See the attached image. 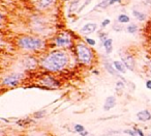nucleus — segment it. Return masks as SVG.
<instances>
[{"label":"nucleus","mask_w":151,"mask_h":136,"mask_svg":"<svg viewBox=\"0 0 151 136\" xmlns=\"http://www.w3.org/2000/svg\"><path fill=\"white\" fill-rule=\"evenodd\" d=\"M69 57L66 52L57 50L48 54L41 60V67L50 72H58L63 70L68 65Z\"/></svg>","instance_id":"nucleus-1"},{"label":"nucleus","mask_w":151,"mask_h":136,"mask_svg":"<svg viewBox=\"0 0 151 136\" xmlns=\"http://www.w3.org/2000/svg\"><path fill=\"white\" fill-rule=\"evenodd\" d=\"M18 46L21 49L27 50V51H36L44 48L45 42L39 37H30V35H24L18 39Z\"/></svg>","instance_id":"nucleus-2"},{"label":"nucleus","mask_w":151,"mask_h":136,"mask_svg":"<svg viewBox=\"0 0 151 136\" xmlns=\"http://www.w3.org/2000/svg\"><path fill=\"white\" fill-rule=\"evenodd\" d=\"M76 53H77L78 59L84 65H90L93 60V53L89 47L85 44L80 43L76 46Z\"/></svg>","instance_id":"nucleus-3"},{"label":"nucleus","mask_w":151,"mask_h":136,"mask_svg":"<svg viewBox=\"0 0 151 136\" xmlns=\"http://www.w3.org/2000/svg\"><path fill=\"white\" fill-rule=\"evenodd\" d=\"M72 37L67 33H61L55 39V44L58 47H69L72 45Z\"/></svg>","instance_id":"nucleus-4"},{"label":"nucleus","mask_w":151,"mask_h":136,"mask_svg":"<svg viewBox=\"0 0 151 136\" xmlns=\"http://www.w3.org/2000/svg\"><path fill=\"white\" fill-rule=\"evenodd\" d=\"M21 78H22V76L20 74H12L3 79L2 83L3 85H7V86H16L21 81Z\"/></svg>","instance_id":"nucleus-5"},{"label":"nucleus","mask_w":151,"mask_h":136,"mask_svg":"<svg viewBox=\"0 0 151 136\" xmlns=\"http://www.w3.org/2000/svg\"><path fill=\"white\" fill-rule=\"evenodd\" d=\"M121 59H122V63H124V65L126 67V69L131 70V71H133L135 70V60H133V57L129 54H120Z\"/></svg>","instance_id":"nucleus-6"},{"label":"nucleus","mask_w":151,"mask_h":136,"mask_svg":"<svg viewBox=\"0 0 151 136\" xmlns=\"http://www.w3.org/2000/svg\"><path fill=\"white\" fill-rule=\"evenodd\" d=\"M33 1V4L37 10L39 11H44L49 8L50 6L53 4L54 0H32Z\"/></svg>","instance_id":"nucleus-7"},{"label":"nucleus","mask_w":151,"mask_h":136,"mask_svg":"<svg viewBox=\"0 0 151 136\" xmlns=\"http://www.w3.org/2000/svg\"><path fill=\"white\" fill-rule=\"evenodd\" d=\"M96 29H98L96 23H87L82 27L81 33L85 34V35H86V34H91V33H93V32H95Z\"/></svg>","instance_id":"nucleus-8"},{"label":"nucleus","mask_w":151,"mask_h":136,"mask_svg":"<svg viewBox=\"0 0 151 136\" xmlns=\"http://www.w3.org/2000/svg\"><path fill=\"white\" fill-rule=\"evenodd\" d=\"M115 105H116V98L114 96H110V97H108L106 99L105 104H104V110L108 111V110L115 107Z\"/></svg>","instance_id":"nucleus-9"},{"label":"nucleus","mask_w":151,"mask_h":136,"mask_svg":"<svg viewBox=\"0 0 151 136\" xmlns=\"http://www.w3.org/2000/svg\"><path fill=\"white\" fill-rule=\"evenodd\" d=\"M137 118L141 122H148L151 120V112L149 110H141L137 113Z\"/></svg>","instance_id":"nucleus-10"},{"label":"nucleus","mask_w":151,"mask_h":136,"mask_svg":"<svg viewBox=\"0 0 151 136\" xmlns=\"http://www.w3.org/2000/svg\"><path fill=\"white\" fill-rule=\"evenodd\" d=\"M41 82H43V84H45V85L48 87H57L59 85L58 81H56V80L51 76H46L41 80Z\"/></svg>","instance_id":"nucleus-11"},{"label":"nucleus","mask_w":151,"mask_h":136,"mask_svg":"<svg viewBox=\"0 0 151 136\" xmlns=\"http://www.w3.org/2000/svg\"><path fill=\"white\" fill-rule=\"evenodd\" d=\"M113 65H114V68L116 69V71L120 72L122 74H125L126 72V67L124 65V63L122 61H118V60H115L114 63H113Z\"/></svg>","instance_id":"nucleus-12"},{"label":"nucleus","mask_w":151,"mask_h":136,"mask_svg":"<svg viewBox=\"0 0 151 136\" xmlns=\"http://www.w3.org/2000/svg\"><path fill=\"white\" fill-rule=\"evenodd\" d=\"M104 47L106 49V52L108 54H110L113 50V39H108L104 42Z\"/></svg>","instance_id":"nucleus-13"},{"label":"nucleus","mask_w":151,"mask_h":136,"mask_svg":"<svg viewBox=\"0 0 151 136\" xmlns=\"http://www.w3.org/2000/svg\"><path fill=\"white\" fill-rule=\"evenodd\" d=\"M133 16L136 17L139 21H144V20L146 19V15H145V14L141 13V12H139V11H136V10L133 12Z\"/></svg>","instance_id":"nucleus-14"},{"label":"nucleus","mask_w":151,"mask_h":136,"mask_svg":"<svg viewBox=\"0 0 151 136\" xmlns=\"http://www.w3.org/2000/svg\"><path fill=\"white\" fill-rule=\"evenodd\" d=\"M129 21H131V19H129V17H128L127 15L121 14V15H119V17H118V22H119V23H121V24L128 23Z\"/></svg>","instance_id":"nucleus-15"},{"label":"nucleus","mask_w":151,"mask_h":136,"mask_svg":"<svg viewBox=\"0 0 151 136\" xmlns=\"http://www.w3.org/2000/svg\"><path fill=\"white\" fill-rule=\"evenodd\" d=\"M113 67H114V65H111L110 63H105V68L107 69L108 72H109V73H110L111 75H114V76H115V75H116V76H118V74L116 73L115 70H114V69H115V68H113Z\"/></svg>","instance_id":"nucleus-16"},{"label":"nucleus","mask_w":151,"mask_h":136,"mask_svg":"<svg viewBox=\"0 0 151 136\" xmlns=\"http://www.w3.org/2000/svg\"><path fill=\"white\" fill-rule=\"evenodd\" d=\"M126 29H127L128 33H136L138 31V26L136 24H131V25H128V27Z\"/></svg>","instance_id":"nucleus-17"},{"label":"nucleus","mask_w":151,"mask_h":136,"mask_svg":"<svg viewBox=\"0 0 151 136\" xmlns=\"http://www.w3.org/2000/svg\"><path fill=\"white\" fill-rule=\"evenodd\" d=\"M125 134H128V135H131V136H140L139 135V133L137 132L135 129H131V130H124L123 131Z\"/></svg>","instance_id":"nucleus-18"},{"label":"nucleus","mask_w":151,"mask_h":136,"mask_svg":"<svg viewBox=\"0 0 151 136\" xmlns=\"http://www.w3.org/2000/svg\"><path fill=\"white\" fill-rule=\"evenodd\" d=\"M84 130H85V128H84V126L83 125H80V124L74 125V131L78 132V133H81V132H83Z\"/></svg>","instance_id":"nucleus-19"},{"label":"nucleus","mask_w":151,"mask_h":136,"mask_svg":"<svg viewBox=\"0 0 151 136\" xmlns=\"http://www.w3.org/2000/svg\"><path fill=\"white\" fill-rule=\"evenodd\" d=\"M45 113H46V111H45V110H43V111H39V112H35V113H34V118H44Z\"/></svg>","instance_id":"nucleus-20"},{"label":"nucleus","mask_w":151,"mask_h":136,"mask_svg":"<svg viewBox=\"0 0 151 136\" xmlns=\"http://www.w3.org/2000/svg\"><path fill=\"white\" fill-rule=\"evenodd\" d=\"M85 41H86V42H87L88 44L90 45V46H95V44H96V43H95L94 39H89V37H85Z\"/></svg>","instance_id":"nucleus-21"},{"label":"nucleus","mask_w":151,"mask_h":136,"mask_svg":"<svg viewBox=\"0 0 151 136\" xmlns=\"http://www.w3.org/2000/svg\"><path fill=\"white\" fill-rule=\"evenodd\" d=\"M110 23H111L110 19H105V20L102 21V27H106V26H108V25H109Z\"/></svg>","instance_id":"nucleus-22"},{"label":"nucleus","mask_w":151,"mask_h":136,"mask_svg":"<svg viewBox=\"0 0 151 136\" xmlns=\"http://www.w3.org/2000/svg\"><path fill=\"white\" fill-rule=\"evenodd\" d=\"M133 129H135V130H136L137 132H138L139 135H140V136H145V135H144V133H143V131H142L140 128H133Z\"/></svg>","instance_id":"nucleus-23"},{"label":"nucleus","mask_w":151,"mask_h":136,"mask_svg":"<svg viewBox=\"0 0 151 136\" xmlns=\"http://www.w3.org/2000/svg\"><path fill=\"white\" fill-rule=\"evenodd\" d=\"M121 0H110L109 1V5H113L114 3H116V2H120Z\"/></svg>","instance_id":"nucleus-24"},{"label":"nucleus","mask_w":151,"mask_h":136,"mask_svg":"<svg viewBox=\"0 0 151 136\" xmlns=\"http://www.w3.org/2000/svg\"><path fill=\"white\" fill-rule=\"evenodd\" d=\"M79 134L81 136H87L88 134H89V132H88V131H86V130H84L83 132H81V133H79Z\"/></svg>","instance_id":"nucleus-25"},{"label":"nucleus","mask_w":151,"mask_h":136,"mask_svg":"<svg viewBox=\"0 0 151 136\" xmlns=\"http://www.w3.org/2000/svg\"><path fill=\"white\" fill-rule=\"evenodd\" d=\"M146 87L148 89H151V80H147L146 81Z\"/></svg>","instance_id":"nucleus-26"}]
</instances>
